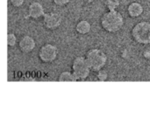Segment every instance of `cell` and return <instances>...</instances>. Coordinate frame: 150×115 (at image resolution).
<instances>
[{
  "label": "cell",
  "mask_w": 150,
  "mask_h": 115,
  "mask_svg": "<svg viewBox=\"0 0 150 115\" xmlns=\"http://www.w3.org/2000/svg\"><path fill=\"white\" fill-rule=\"evenodd\" d=\"M101 24L106 31L115 33L122 28L124 24V19L122 15L116 10H109L102 17Z\"/></svg>",
  "instance_id": "obj_1"
},
{
  "label": "cell",
  "mask_w": 150,
  "mask_h": 115,
  "mask_svg": "<svg viewBox=\"0 0 150 115\" xmlns=\"http://www.w3.org/2000/svg\"><path fill=\"white\" fill-rule=\"evenodd\" d=\"M86 60L91 70L94 72L100 71L106 64V55L99 49H91L86 54Z\"/></svg>",
  "instance_id": "obj_2"
},
{
  "label": "cell",
  "mask_w": 150,
  "mask_h": 115,
  "mask_svg": "<svg viewBox=\"0 0 150 115\" xmlns=\"http://www.w3.org/2000/svg\"><path fill=\"white\" fill-rule=\"evenodd\" d=\"M132 37L135 42L142 45L150 44V23L140 22L132 30Z\"/></svg>",
  "instance_id": "obj_3"
},
{
  "label": "cell",
  "mask_w": 150,
  "mask_h": 115,
  "mask_svg": "<svg viewBox=\"0 0 150 115\" xmlns=\"http://www.w3.org/2000/svg\"><path fill=\"white\" fill-rule=\"evenodd\" d=\"M91 68L86 60V58L79 56L76 57L72 65V72L77 80H84L90 74Z\"/></svg>",
  "instance_id": "obj_4"
},
{
  "label": "cell",
  "mask_w": 150,
  "mask_h": 115,
  "mask_svg": "<svg viewBox=\"0 0 150 115\" xmlns=\"http://www.w3.org/2000/svg\"><path fill=\"white\" fill-rule=\"evenodd\" d=\"M58 54L57 47L51 44H47L43 45L39 52V58L44 63H51L53 62Z\"/></svg>",
  "instance_id": "obj_5"
},
{
  "label": "cell",
  "mask_w": 150,
  "mask_h": 115,
  "mask_svg": "<svg viewBox=\"0 0 150 115\" xmlns=\"http://www.w3.org/2000/svg\"><path fill=\"white\" fill-rule=\"evenodd\" d=\"M43 21H44V25L46 28L49 30H54L56 29L57 27L60 26L62 23V17L58 13L54 12H50L47 13L43 16Z\"/></svg>",
  "instance_id": "obj_6"
},
{
  "label": "cell",
  "mask_w": 150,
  "mask_h": 115,
  "mask_svg": "<svg viewBox=\"0 0 150 115\" xmlns=\"http://www.w3.org/2000/svg\"><path fill=\"white\" fill-rule=\"evenodd\" d=\"M44 15H45L44 8L40 3L33 2L29 5V7H28V17H29L38 19Z\"/></svg>",
  "instance_id": "obj_7"
},
{
  "label": "cell",
  "mask_w": 150,
  "mask_h": 115,
  "mask_svg": "<svg viewBox=\"0 0 150 115\" xmlns=\"http://www.w3.org/2000/svg\"><path fill=\"white\" fill-rule=\"evenodd\" d=\"M35 47V41L30 36H24L19 41V49L25 52H31Z\"/></svg>",
  "instance_id": "obj_8"
},
{
  "label": "cell",
  "mask_w": 150,
  "mask_h": 115,
  "mask_svg": "<svg viewBox=\"0 0 150 115\" xmlns=\"http://www.w3.org/2000/svg\"><path fill=\"white\" fill-rule=\"evenodd\" d=\"M127 11H128V14L130 15V17H139V16H141L142 14L143 7L140 3L134 2V3L129 4V6L127 8Z\"/></svg>",
  "instance_id": "obj_9"
},
{
  "label": "cell",
  "mask_w": 150,
  "mask_h": 115,
  "mask_svg": "<svg viewBox=\"0 0 150 115\" xmlns=\"http://www.w3.org/2000/svg\"><path fill=\"white\" fill-rule=\"evenodd\" d=\"M91 24H90L88 21H86V20H82V21H80V22L76 24V31H77L79 34H82V35H84V34L89 33L90 31H91Z\"/></svg>",
  "instance_id": "obj_10"
},
{
  "label": "cell",
  "mask_w": 150,
  "mask_h": 115,
  "mask_svg": "<svg viewBox=\"0 0 150 115\" xmlns=\"http://www.w3.org/2000/svg\"><path fill=\"white\" fill-rule=\"evenodd\" d=\"M59 81H70V82H75L77 81L76 76L74 75L73 72H63L60 74L59 78H58Z\"/></svg>",
  "instance_id": "obj_11"
},
{
  "label": "cell",
  "mask_w": 150,
  "mask_h": 115,
  "mask_svg": "<svg viewBox=\"0 0 150 115\" xmlns=\"http://www.w3.org/2000/svg\"><path fill=\"white\" fill-rule=\"evenodd\" d=\"M105 4L109 10H115L116 8L120 5V2L118 0H106Z\"/></svg>",
  "instance_id": "obj_12"
},
{
  "label": "cell",
  "mask_w": 150,
  "mask_h": 115,
  "mask_svg": "<svg viewBox=\"0 0 150 115\" xmlns=\"http://www.w3.org/2000/svg\"><path fill=\"white\" fill-rule=\"evenodd\" d=\"M17 42V38L13 33H9L7 35V44L9 46H14Z\"/></svg>",
  "instance_id": "obj_13"
},
{
  "label": "cell",
  "mask_w": 150,
  "mask_h": 115,
  "mask_svg": "<svg viewBox=\"0 0 150 115\" xmlns=\"http://www.w3.org/2000/svg\"><path fill=\"white\" fill-rule=\"evenodd\" d=\"M98 80H100V81H105V80L107 79V72H106L105 71H104V70L98 71Z\"/></svg>",
  "instance_id": "obj_14"
},
{
  "label": "cell",
  "mask_w": 150,
  "mask_h": 115,
  "mask_svg": "<svg viewBox=\"0 0 150 115\" xmlns=\"http://www.w3.org/2000/svg\"><path fill=\"white\" fill-rule=\"evenodd\" d=\"M10 1L14 7H19L24 3V0H10Z\"/></svg>",
  "instance_id": "obj_15"
},
{
  "label": "cell",
  "mask_w": 150,
  "mask_h": 115,
  "mask_svg": "<svg viewBox=\"0 0 150 115\" xmlns=\"http://www.w3.org/2000/svg\"><path fill=\"white\" fill-rule=\"evenodd\" d=\"M53 1L56 5H59V6H62L69 3V0H53Z\"/></svg>",
  "instance_id": "obj_16"
},
{
  "label": "cell",
  "mask_w": 150,
  "mask_h": 115,
  "mask_svg": "<svg viewBox=\"0 0 150 115\" xmlns=\"http://www.w3.org/2000/svg\"><path fill=\"white\" fill-rule=\"evenodd\" d=\"M86 2H88V3H91V2H93L94 0H85Z\"/></svg>",
  "instance_id": "obj_17"
}]
</instances>
